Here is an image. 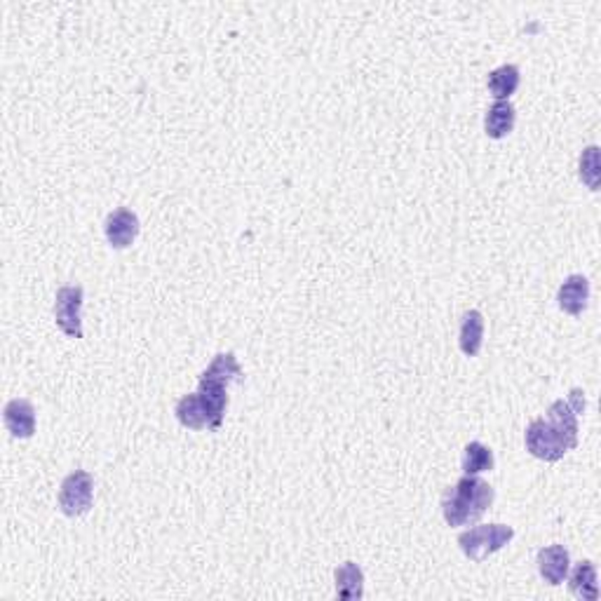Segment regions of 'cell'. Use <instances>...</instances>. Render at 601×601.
I'll return each instance as SVG.
<instances>
[{"mask_svg": "<svg viewBox=\"0 0 601 601\" xmlns=\"http://www.w3.org/2000/svg\"><path fill=\"white\" fill-rule=\"evenodd\" d=\"M496 491L491 484L479 479L477 475H466L446 491L442 500V512L449 526H467L477 522L484 512L494 506Z\"/></svg>", "mask_w": 601, "mask_h": 601, "instance_id": "obj_1", "label": "cell"}, {"mask_svg": "<svg viewBox=\"0 0 601 601\" xmlns=\"http://www.w3.org/2000/svg\"><path fill=\"white\" fill-rule=\"evenodd\" d=\"M512 538H515V528L507 524H479L458 536V546L467 559L479 564L486 556L503 550Z\"/></svg>", "mask_w": 601, "mask_h": 601, "instance_id": "obj_2", "label": "cell"}, {"mask_svg": "<svg viewBox=\"0 0 601 601\" xmlns=\"http://www.w3.org/2000/svg\"><path fill=\"white\" fill-rule=\"evenodd\" d=\"M524 442H526L528 454L534 456V458H540V461L556 463L568 454L562 435L556 433V427L552 426L547 418H536V421L526 427Z\"/></svg>", "mask_w": 601, "mask_h": 601, "instance_id": "obj_3", "label": "cell"}, {"mask_svg": "<svg viewBox=\"0 0 601 601\" xmlns=\"http://www.w3.org/2000/svg\"><path fill=\"white\" fill-rule=\"evenodd\" d=\"M95 500V479L90 472L75 470L62 482L59 489V507L66 517H80L92 507Z\"/></svg>", "mask_w": 601, "mask_h": 601, "instance_id": "obj_4", "label": "cell"}, {"mask_svg": "<svg viewBox=\"0 0 601 601\" xmlns=\"http://www.w3.org/2000/svg\"><path fill=\"white\" fill-rule=\"evenodd\" d=\"M83 287H59L55 296V322L68 338H83Z\"/></svg>", "mask_w": 601, "mask_h": 601, "instance_id": "obj_5", "label": "cell"}, {"mask_svg": "<svg viewBox=\"0 0 601 601\" xmlns=\"http://www.w3.org/2000/svg\"><path fill=\"white\" fill-rule=\"evenodd\" d=\"M197 395L209 414V430H219L225 409H228V383L203 371L200 383H197Z\"/></svg>", "mask_w": 601, "mask_h": 601, "instance_id": "obj_6", "label": "cell"}, {"mask_svg": "<svg viewBox=\"0 0 601 601\" xmlns=\"http://www.w3.org/2000/svg\"><path fill=\"white\" fill-rule=\"evenodd\" d=\"M139 216H136L132 209H115L106 216V224H104V233H106V240L113 249H127L132 242L139 235Z\"/></svg>", "mask_w": 601, "mask_h": 601, "instance_id": "obj_7", "label": "cell"}, {"mask_svg": "<svg viewBox=\"0 0 601 601\" xmlns=\"http://www.w3.org/2000/svg\"><path fill=\"white\" fill-rule=\"evenodd\" d=\"M3 421L12 437L28 439L35 433V409L28 399H12L3 411Z\"/></svg>", "mask_w": 601, "mask_h": 601, "instance_id": "obj_8", "label": "cell"}, {"mask_svg": "<svg viewBox=\"0 0 601 601\" xmlns=\"http://www.w3.org/2000/svg\"><path fill=\"white\" fill-rule=\"evenodd\" d=\"M568 571H571V556L564 546H550L538 552V574L547 585H562Z\"/></svg>", "mask_w": 601, "mask_h": 601, "instance_id": "obj_9", "label": "cell"}, {"mask_svg": "<svg viewBox=\"0 0 601 601\" xmlns=\"http://www.w3.org/2000/svg\"><path fill=\"white\" fill-rule=\"evenodd\" d=\"M590 301V280L585 275H568L556 294V304L564 313L583 315Z\"/></svg>", "mask_w": 601, "mask_h": 601, "instance_id": "obj_10", "label": "cell"}, {"mask_svg": "<svg viewBox=\"0 0 601 601\" xmlns=\"http://www.w3.org/2000/svg\"><path fill=\"white\" fill-rule=\"evenodd\" d=\"M546 418L556 427V433L562 435L566 449L574 451L578 446V414L568 406L566 399H556L547 409Z\"/></svg>", "mask_w": 601, "mask_h": 601, "instance_id": "obj_11", "label": "cell"}, {"mask_svg": "<svg viewBox=\"0 0 601 601\" xmlns=\"http://www.w3.org/2000/svg\"><path fill=\"white\" fill-rule=\"evenodd\" d=\"M568 590L583 601L599 599V585H596V566L592 562L576 564L574 571H568Z\"/></svg>", "mask_w": 601, "mask_h": 601, "instance_id": "obj_12", "label": "cell"}, {"mask_svg": "<svg viewBox=\"0 0 601 601\" xmlns=\"http://www.w3.org/2000/svg\"><path fill=\"white\" fill-rule=\"evenodd\" d=\"M519 83H522V74H519V66H515V64H503L496 71H491L489 78H486L489 95L494 96L496 102H510V96L517 92Z\"/></svg>", "mask_w": 601, "mask_h": 601, "instance_id": "obj_13", "label": "cell"}, {"mask_svg": "<svg viewBox=\"0 0 601 601\" xmlns=\"http://www.w3.org/2000/svg\"><path fill=\"white\" fill-rule=\"evenodd\" d=\"M334 580H336V596L341 601L362 599L365 595V574L355 562L341 564L334 571Z\"/></svg>", "mask_w": 601, "mask_h": 601, "instance_id": "obj_14", "label": "cell"}, {"mask_svg": "<svg viewBox=\"0 0 601 601\" xmlns=\"http://www.w3.org/2000/svg\"><path fill=\"white\" fill-rule=\"evenodd\" d=\"M515 120H517V111L510 102H494L484 118V130L491 139H506L515 130Z\"/></svg>", "mask_w": 601, "mask_h": 601, "instance_id": "obj_15", "label": "cell"}, {"mask_svg": "<svg viewBox=\"0 0 601 601\" xmlns=\"http://www.w3.org/2000/svg\"><path fill=\"white\" fill-rule=\"evenodd\" d=\"M175 414L176 421L184 427H188V430H209V414L197 393L184 395V397L176 402Z\"/></svg>", "mask_w": 601, "mask_h": 601, "instance_id": "obj_16", "label": "cell"}, {"mask_svg": "<svg viewBox=\"0 0 601 601\" xmlns=\"http://www.w3.org/2000/svg\"><path fill=\"white\" fill-rule=\"evenodd\" d=\"M458 343H461L463 355L477 357L484 346V315L479 313V310H467V313L463 315Z\"/></svg>", "mask_w": 601, "mask_h": 601, "instance_id": "obj_17", "label": "cell"}, {"mask_svg": "<svg viewBox=\"0 0 601 601\" xmlns=\"http://www.w3.org/2000/svg\"><path fill=\"white\" fill-rule=\"evenodd\" d=\"M486 470H494V451L482 442H470L463 451V472L482 475Z\"/></svg>", "mask_w": 601, "mask_h": 601, "instance_id": "obj_18", "label": "cell"}, {"mask_svg": "<svg viewBox=\"0 0 601 601\" xmlns=\"http://www.w3.org/2000/svg\"><path fill=\"white\" fill-rule=\"evenodd\" d=\"M578 176L590 191H599L601 184V163H599V146H587L580 153L578 160Z\"/></svg>", "mask_w": 601, "mask_h": 601, "instance_id": "obj_19", "label": "cell"}, {"mask_svg": "<svg viewBox=\"0 0 601 601\" xmlns=\"http://www.w3.org/2000/svg\"><path fill=\"white\" fill-rule=\"evenodd\" d=\"M568 406L576 411V414H585V393L580 388H574L568 393Z\"/></svg>", "mask_w": 601, "mask_h": 601, "instance_id": "obj_20", "label": "cell"}]
</instances>
